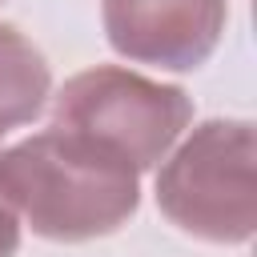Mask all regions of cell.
<instances>
[{"label":"cell","instance_id":"1","mask_svg":"<svg viewBox=\"0 0 257 257\" xmlns=\"http://www.w3.org/2000/svg\"><path fill=\"white\" fill-rule=\"evenodd\" d=\"M141 173L108 149L44 128L0 153V193L16 217L48 241H92L116 233L141 205Z\"/></svg>","mask_w":257,"mask_h":257},{"label":"cell","instance_id":"2","mask_svg":"<svg viewBox=\"0 0 257 257\" xmlns=\"http://www.w3.org/2000/svg\"><path fill=\"white\" fill-rule=\"evenodd\" d=\"M253 124L249 120H205L173 153H165L157 173L161 213L217 245H241L257 229L253 193Z\"/></svg>","mask_w":257,"mask_h":257},{"label":"cell","instance_id":"3","mask_svg":"<svg viewBox=\"0 0 257 257\" xmlns=\"http://www.w3.org/2000/svg\"><path fill=\"white\" fill-rule=\"evenodd\" d=\"M189 120L193 100L185 96V88L149 80L116 64L76 72L52 96V128L108 149L137 173L165 161Z\"/></svg>","mask_w":257,"mask_h":257},{"label":"cell","instance_id":"4","mask_svg":"<svg viewBox=\"0 0 257 257\" xmlns=\"http://www.w3.org/2000/svg\"><path fill=\"white\" fill-rule=\"evenodd\" d=\"M100 20L124 60L189 72L213 56L229 0H100Z\"/></svg>","mask_w":257,"mask_h":257},{"label":"cell","instance_id":"5","mask_svg":"<svg viewBox=\"0 0 257 257\" xmlns=\"http://www.w3.org/2000/svg\"><path fill=\"white\" fill-rule=\"evenodd\" d=\"M52 92V72L44 52L16 28L0 24V137L40 116Z\"/></svg>","mask_w":257,"mask_h":257},{"label":"cell","instance_id":"6","mask_svg":"<svg viewBox=\"0 0 257 257\" xmlns=\"http://www.w3.org/2000/svg\"><path fill=\"white\" fill-rule=\"evenodd\" d=\"M16 249H20V217L0 193V257H12Z\"/></svg>","mask_w":257,"mask_h":257}]
</instances>
